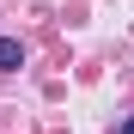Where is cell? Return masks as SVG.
<instances>
[{"label":"cell","instance_id":"obj_1","mask_svg":"<svg viewBox=\"0 0 134 134\" xmlns=\"http://www.w3.org/2000/svg\"><path fill=\"white\" fill-rule=\"evenodd\" d=\"M25 67V43L18 37H0V73H18Z\"/></svg>","mask_w":134,"mask_h":134},{"label":"cell","instance_id":"obj_2","mask_svg":"<svg viewBox=\"0 0 134 134\" xmlns=\"http://www.w3.org/2000/svg\"><path fill=\"white\" fill-rule=\"evenodd\" d=\"M116 134H134V116H128V122H122V128H116Z\"/></svg>","mask_w":134,"mask_h":134}]
</instances>
